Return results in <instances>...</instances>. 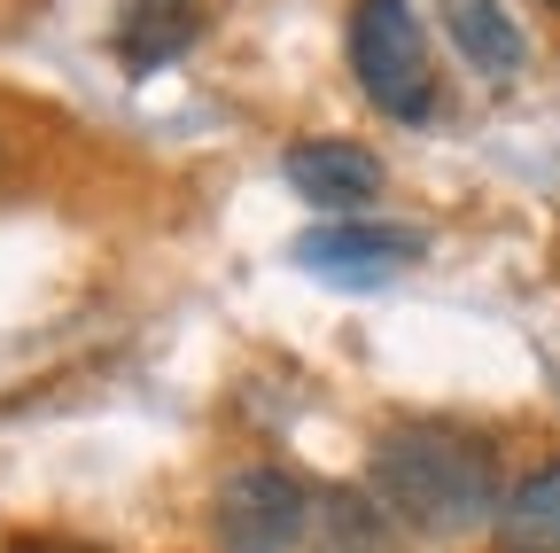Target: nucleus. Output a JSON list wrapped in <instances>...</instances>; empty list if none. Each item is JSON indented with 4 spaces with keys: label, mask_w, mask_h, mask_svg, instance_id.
<instances>
[{
    "label": "nucleus",
    "mask_w": 560,
    "mask_h": 553,
    "mask_svg": "<svg viewBox=\"0 0 560 553\" xmlns=\"http://www.w3.org/2000/svg\"><path fill=\"white\" fill-rule=\"evenodd\" d=\"M374 483L397 522L420 538H467L482 522H499V468L490 445L452 429V422H397L374 445Z\"/></svg>",
    "instance_id": "nucleus-1"
},
{
    "label": "nucleus",
    "mask_w": 560,
    "mask_h": 553,
    "mask_svg": "<svg viewBox=\"0 0 560 553\" xmlns=\"http://www.w3.org/2000/svg\"><path fill=\"white\" fill-rule=\"evenodd\" d=\"M350 71H359L366 102L397 125H420L436 110V71H429V24L412 0H359L350 9Z\"/></svg>",
    "instance_id": "nucleus-2"
},
{
    "label": "nucleus",
    "mask_w": 560,
    "mask_h": 553,
    "mask_svg": "<svg viewBox=\"0 0 560 553\" xmlns=\"http://www.w3.org/2000/svg\"><path fill=\"white\" fill-rule=\"evenodd\" d=\"M219 545L226 553H296L312 538V492L289 468H234L219 483Z\"/></svg>",
    "instance_id": "nucleus-3"
},
{
    "label": "nucleus",
    "mask_w": 560,
    "mask_h": 553,
    "mask_svg": "<svg viewBox=\"0 0 560 553\" xmlns=\"http://www.w3.org/2000/svg\"><path fill=\"white\" fill-rule=\"evenodd\" d=\"M420 250L429 242L412 227H382V219H335L296 234V265L319 273L327 289H389L405 265H420Z\"/></svg>",
    "instance_id": "nucleus-4"
},
{
    "label": "nucleus",
    "mask_w": 560,
    "mask_h": 553,
    "mask_svg": "<svg viewBox=\"0 0 560 553\" xmlns=\"http://www.w3.org/2000/svg\"><path fill=\"white\" fill-rule=\"evenodd\" d=\"M280 172H289V187L304 203H319V211H359V203L382 195V157L359 149V141H296L280 157Z\"/></svg>",
    "instance_id": "nucleus-5"
},
{
    "label": "nucleus",
    "mask_w": 560,
    "mask_h": 553,
    "mask_svg": "<svg viewBox=\"0 0 560 553\" xmlns=\"http://www.w3.org/2000/svg\"><path fill=\"white\" fill-rule=\"evenodd\" d=\"M202 32V0H125L109 39H117V62L132 79H156L172 55H187Z\"/></svg>",
    "instance_id": "nucleus-6"
},
{
    "label": "nucleus",
    "mask_w": 560,
    "mask_h": 553,
    "mask_svg": "<svg viewBox=\"0 0 560 553\" xmlns=\"http://www.w3.org/2000/svg\"><path fill=\"white\" fill-rule=\"evenodd\" d=\"M436 16H444L452 47L475 62L482 79H506V71H522V62H529V39H522V24L506 16V0H436Z\"/></svg>",
    "instance_id": "nucleus-7"
},
{
    "label": "nucleus",
    "mask_w": 560,
    "mask_h": 553,
    "mask_svg": "<svg viewBox=\"0 0 560 553\" xmlns=\"http://www.w3.org/2000/svg\"><path fill=\"white\" fill-rule=\"evenodd\" d=\"M490 530H499V553H560V460L529 468Z\"/></svg>",
    "instance_id": "nucleus-8"
},
{
    "label": "nucleus",
    "mask_w": 560,
    "mask_h": 553,
    "mask_svg": "<svg viewBox=\"0 0 560 553\" xmlns=\"http://www.w3.org/2000/svg\"><path fill=\"white\" fill-rule=\"evenodd\" d=\"M327 522H335V553H389V538L359 492H327Z\"/></svg>",
    "instance_id": "nucleus-9"
},
{
    "label": "nucleus",
    "mask_w": 560,
    "mask_h": 553,
    "mask_svg": "<svg viewBox=\"0 0 560 553\" xmlns=\"http://www.w3.org/2000/svg\"><path fill=\"white\" fill-rule=\"evenodd\" d=\"M9 553H94V545H70V538H24V545H9Z\"/></svg>",
    "instance_id": "nucleus-10"
},
{
    "label": "nucleus",
    "mask_w": 560,
    "mask_h": 553,
    "mask_svg": "<svg viewBox=\"0 0 560 553\" xmlns=\"http://www.w3.org/2000/svg\"><path fill=\"white\" fill-rule=\"evenodd\" d=\"M545 9H560V0H545Z\"/></svg>",
    "instance_id": "nucleus-11"
}]
</instances>
